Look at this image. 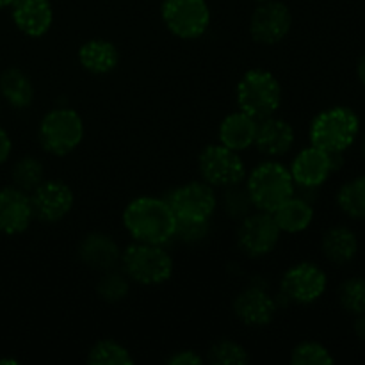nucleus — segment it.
Here are the masks:
<instances>
[{
    "mask_svg": "<svg viewBox=\"0 0 365 365\" xmlns=\"http://www.w3.org/2000/svg\"><path fill=\"white\" fill-rule=\"evenodd\" d=\"M257 127L259 121L242 110L228 114L220 125V143L234 152L248 150L255 143Z\"/></svg>",
    "mask_w": 365,
    "mask_h": 365,
    "instance_id": "obj_20",
    "label": "nucleus"
},
{
    "mask_svg": "<svg viewBox=\"0 0 365 365\" xmlns=\"http://www.w3.org/2000/svg\"><path fill=\"white\" fill-rule=\"evenodd\" d=\"M13 182L18 189L32 192L43 182V166L34 157H24L13 168Z\"/></svg>",
    "mask_w": 365,
    "mask_h": 365,
    "instance_id": "obj_27",
    "label": "nucleus"
},
{
    "mask_svg": "<svg viewBox=\"0 0 365 365\" xmlns=\"http://www.w3.org/2000/svg\"><path fill=\"white\" fill-rule=\"evenodd\" d=\"M337 203L353 220H365V177L346 182L337 192Z\"/></svg>",
    "mask_w": 365,
    "mask_h": 365,
    "instance_id": "obj_25",
    "label": "nucleus"
},
{
    "mask_svg": "<svg viewBox=\"0 0 365 365\" xmlns=\"http://www.w3.org/2000/svg\"><path fill=\"white\" fill-rule=\"evenodd\" d=\"M257 4H260V2H267V0H255Z\"/></svg>",
    "mask_w": 365,
    "mask_h": 365,
    "instance_id": "obj_38",
    "label": "nucleus"
},
{
    "mask_svg": "<svg viewBox=\"0 0 365 365\" xmlns=\"http://www.w3.org/2000/svg\"><path fill=\"white\" fill-rule=\"evenodd\" d=\"M321 248H323L324 257L330 262L339 264H348L359 253V239H356L355 232L349 230L346 227H334L323 235L321 241Z\"/></svg>",
    "mask_w": 365,
    "mask_h": 365,
    "instance_id": "obj_22",
    "label": "nucleus"
},
{
    "mask_svg": "<svg viewBox=\"0 0 365 365\" xmlns=\"http://www.w3.org/2000/svg\"><path fill=\"white\" fill-rule=\"evenodd\" d=\"M335 359L319 342H302L291 351L292 365H331Z\"/></svg>",
    "mask_w": 365,
    "mask_h": 365,
    "instance_id": "obj_30",
    "label": "nucleus"
},
{
    "mask_svg": "<svg viewBox=\"0 0 365 365\" xmlns=\"http://www.w3.org/2000/svg\"><path fill=\"white\" fill-rule=\"evenodd\" d=\"M32 212L43 223H57L73 209L75 196L68 184L61 180H43L31 195Z\"/></svg>",
    "mask_w": 365,
    "mask_h": 365,
    "instance_id": "obj_13",
    "label": "nucleus"
},
{
    "mask_svg": "<svg viewBox=\"0 0 365 365\" xmlns=\"http://www.w3.org/2000/svg\"><path fill=\"white\" fill-rule=\"evenodd\" d=\"M292 14L284 2H260L250 18V34L260 45H277L289 34Z\"/></svg>",
    "mask_w": 365,
    "mask_h": 365,
    "instance_id": "obj_11",
    "label": "nucleus"
},
{
    "mask_svg": "<svg viewBox=\"0 0 365 365\" xmlns=\"http://www.w3.org/2000/svg\"><path fill=\"white\" fill-rule=\"evenodd\" d=\"M364 153H365V143H364Z\"/></svg>",
    "mask_w": 365,
    "mask_h": 365,
    "instance_id": "obj_39",
    "label": "nucleus"
},
{
    "mask_svg": "<svg viewBox=\"0 0 365 365\" xmlns=\"http://www.w3.org/2000/svg\"><path fill=\"white\" fill-rule=\"evenodd\" d=\"M207 234V223H189V221H177L175 235L185 242H196Z\"/></svg>",
    "mask_w": 365,
    "mask_h": 365,
    "instance_id": "obj_32",
    "label": "nucleus"
},
{
    "mask_svg": "<svg viewBox=\"0 0 365 365\" xmlns=\"http://www.w3.org/2000/svg\"><path fill=\"white\" fill-rule=\"evenodd\" d=\"M168 205L173 210L177 221L207 223L217 205L212 185L207 182H189L180 185L168 196Z\"/></svg>",
    "mask_w": 365,
    "mask_h": 365,
    "instance_id": "obj_9",
    "label": "nucleus"
},
{
    "mask_svg": "<svg viewBox=\"0 0 365 365\" xmlns=\"http://www.w3.org/2000/svg\"><path fill=\"white\" fill-rule=\"evenodd\" d=\"M13 0H0V7H9Z\"/></svg>",
    "mask_w": 365,
    "mask_h": 365,
    "instance_id": "obj_37",
    "label": "nucleus"
},
{
    "mask_svg": "<svg viewBox=\"0 0 365 365\" xmlns=\"http://www.w3.org/2000/svg\"><path fill=\"white\" fill-rule=\"evenodd\" d=\"M128 278L127 274L114 273L113 269L106 271L103 277L96 284V294L107 303H116L123 299L128 292Z\"/></svg>",
    "mask_w": 365,
    "mask_h": 365,
    "instance_id": "obj_31",
    "label": "nucleus"
},
{
    "mask_svg": "<svg viewBox=\"0 0 365 365\" xmlns=\"http://www.w3.org/2000/svg\"><path fill=\"white\" fill-rule=\"evenodd\" d=\"M78 257L89 269L106 273L118 266L121 260V250L110 235L93 232L82 239L78 246Z\"/></svg>",
    "mask_w": 365,
    "mask_h": 365,
    "instance_id": "obj_18",
    "label": "nucleus"
},
{
    "mask_svg": "<svg viewBox=\"0 0 365 365\" xmlns=\"http://www.w3.org/2000/svg\"><path fill=\"white\" fill-rule=\"evenodd\" d=\"M355 334H356V337L365 341V314H360V316H356Z\"/></svg>",
    "mask_w": 365,
    "mask_h": 365,
    "instance_id": "obj_35",
    "label": "nucleus"
},
{
    "mask_svg": "<svg viewBox=\"0 0 365 365\" xmlns=\"http://www.w3.org/2000/svg\"><path fill=\"white\" fill-rule=\"evenodd\" d=\"M360 120L349 107L337 106L323 110L310 125V143L328 153H342L355 143Z\"/></svg>",
    "mask_w": 365,
    "mask_h": 365,
    "instance_id": "obj_2",
    "label": "nucleus"
},
{
    "mask_svg": "<svg viewBox=\"0 0 365 365\" xmlns=\"http://www.w3.org/2000/svg\"><path fill=\"white\" fill-rule=\"evenodd\" d=\"M246 195L259 210L274 212L285 200L294 195L291 171L280 163L259 164L246 180Z\"/></svg>",
    "mask_w": 365,
    "mask_h": 365,
    "instance_id": "obj_3",
    "label": "nucleus"
},
{
    "mask_svg": "<svg viewBox=\"0 0 365 365\" xmlns=\"http://www.w3.org/2000/svg\"><path fill=\"white\" fill-rule=\"evenodd\" d=\"M282 103V88L273 73L250 70L237 84V106L257 121L274 116Z\"/></svg>",
    "mask_w": 365,
    "mask_h": 365,
    "instance_id": "obj_4",
    "label": "nucleus"
},
{
    "mask_svg": "<svg viewBox=\"0 0 365 365\" xmlns=\"http://www.w3.org/2000/svg\"><path fill=\"white\" fill-rule=\"evenodd\" d=\"M123 225L138 242L164 245L177 230V217L166 200L141 196L125 207Z\"/></svg>",
    "mask_w": 365,
    "mask_h": 365,
    "instance_id": "obj_1",
    "label": "nucleus"
},
{
    "mask_svg": "<svg viewBox=\"0 0 365 365\" xmlns=\"http://www.w3.org/2000/svg\"><path fill=\"white\" fill-rule=\"evenodd\" d=\"M294 128L289 121L280 118H266L257 127L255 143L260 153L269 157L285 155L294 145Z\"/></svg>",
    "mask_w": 365,
    "mask_h": 365,
    "instance_id": "obj_19",
    "label": "nucleus"
},
{
    "mask_svg": "<svg viewBox=\"0 0 365 365\" xmlns=\"http://www.w3.org/2000/svg\"><path fill=\"white\" fill-rule=\"evenodd\" d=\"M9 7L14 25L29 38H41L52 27L53 9L50 0H13Z\"/></svg>",
    "mask_w": 365,
    "mask_h": 365,
    "instance_id": "obj_17",
    "label": "nucleus"
},
{
    "mask_svg": "<svg viewBox=\"0 0 365 365\" xmlns=\"http://www.w3.org/2000/svg\"><path fill=\"white\" fill-rule=\"evenodd\" d=\"M120 52L106 39H89L78 48V63L84 70L95 75H106L118 66Z\"/></svg>",
    "mask_w": 365,
    "mask_h": 365,
    "instance_id": "obj_21",
    "label": "nucleus"
},
{
    "mask_svg": "<svg viewBox=\"0 0 365 365\" xmlns=\"http://www.w3.org/2000/svg\"><path fill=\"white\" fill-rule=\"evenodd\" d=\"M166 362L171 365H202L205 362V359L196 355L191 349H184V351H177L175 355H171Z\"/></svg>",
    "mask_w": 365,
    "mask_h": 365,
    "instance_id": "obj_33",
    "label": "nucleus"
},
{
    "mask_svg": "<svg viewBox=\"0 0 365 365\" xmlns=\"http://www.w3.org/2000/svg\"><path fill=\"white\" fill-rule=\"evenodd\" d=\"M0 96L16 109H25L31 106L34 98V88L29 75L14 66L4 70L0 75Z\"/></svg>",
    "mask_w": 365,
    "mask_h": 365,
    "instance_id": "obj_23",
    "label": "nucleus"
},
{
    "mask_svg": "<svg viewBox=\"0 0 365 365\" xmlns=\"http://www.w3.org/2000/svg\"><path fill=\"white\" fill-rule=\"evenodd\" d=\"M207 360L214 365H246L250 362L248 351L234 341H220L210 346Z\"/></svg>",
    "mask_w": 365,
    "mask_h": 365,
    "instance_id": "obj_29",
    "label": "nucleus"
},
{
    "mask_svg": "<svg viewBox=\"0 0 365 365\" xmlns=\"http://www.w3.org/2000/svg\"><path fill=\"white\" fill-rule=\"evenodd\" d=\"M280 234L273 214L259 210L242 220L237 230V241L246 255L257 259L273 252L280 241Z\"/></svg>",
    "mask_w": 365,
    "mask_h": 365,
    "instance_id": "obj_10",
    "label": "nucleus"
},
{
    "mask_svg": "<svg viewBox=\"0 0 365 365\" xmlns=\"http://www.w3.org/2000/svg\"><path fill=\"white\" fill-rule=\"evenodd\" d=\"M198 166L203 180L216 187H237L246 177L245 163L239 153L221 143L203 148Z\"/></svg>",
    "mask_w": 365,
    "mask_h": 365,
    "instance_id": "obj_8",
    "label": "nucleus"
},
{
    "mask_svg": "<svg viewBox=\"0 0 365 365\" xmlns=\"http://www.w3.org/2000/svg\"><path fill=\"white\" fill-rule=\"evenodd\" d=\"M84 139V123L73 109H53L39 123V143L52 155L63 157L73 152Z\"/></svg>",
    "mask_w": 365,
    "mask_h": 365,
    "instance_id": "obj_6",
    "label": "nucleus"
},
{
    "mask_svg": "<svg viewBox=\"0 0 365 365\" xmlns=\"http://www.w3.org/2000/svg\"><path fill=\"white\" fill-rule=\"evenodd\" d=\"M234 312L246 327H267L277 314V303L262 287L252 285L235 298Z\"/></svg>",
    "mask_w": 365,
    "mask_h": 365,
    "instance_id": "obj_16",
    "label": "nucleus"
},
{
    "mask_svg": "<svg viewBox=\"0 0 365 365\" xmlns=\"http://www.w3.org/2000/svg\"><path fill=\"white\" fill-rule=\"evenodd\" d=\"M32 212L31 196L16 185L0 189V232L6 235H18L31 225Z\"/></svg>",
    "mask_w": 365,
    "mask_h": 365,
    "instance_id": "obj_15",
    "label": "nucleus"
},
{
    "mask_svg": "<svg viewBox=\"0 0 365 365\" xmlns=\"http://www.w3.org/2000/svg\"><path fill=\"white\" fill-rule=\"evenodd\" d=\"M11 153V138L7 135V132L0 127V166L9 159Z\"/></svg>",
    "mask_w": 365,
    "mask_h": 365,
    "instance_id": "obj_34",
    "label": "nucleus"
},
{
    "mask_svg": "<svg viewBox=\"0 0 365 365\" xmlns=\"http://www.w3.org/2000/svg\"><path fill=\"white\" fill-rule=\"evenodd\" d=\"M339 153H328L317 146L310 145L302 150L292 160L291 171L294 184L302 187H319L328 180L331 171L335 170V157Z\"/></svg>",
    "mask_w": 365,
    "mask_h": 365,
    "instance_id": "obj_14",
    "label": "nucleus"
},
{
    "mask_svg": "<svg viewBox=\"0 0 365 365\" xmlns=\"http://www.w3.org/2000/svg\"><path fill=\"white\" fill-rule=\"evenodd\" d=\"M339 302L342 309L353 316L365 314V278L355 277L346 280L339 289Z\"/></svg>",
    "mask_w": 365,
    "mask_h": 365,
    "instance_id": "obj_28",
    "label": "nucleus"
},
{
    "mask_svg": "<svg viewBox=\"0 0 365 365\" xmlns=\"http://www.w3.org/2000/svg\"><path fill=\"white\" fill-rule=\"evenodd\" d=\"M271 214H273L280 232H287V234H298V232L307 230L314 220L312 205L307 203L305 200L296 198L294 195L289 200H285V202Z\"/></svg>",
    "mask_w": 365,
    "mask_h": 365,
    "instance_id": "obj_24",
    "label": "nucleus"
},
{
    "mask_svg": "<svg viewBox=\"0 0 365 365\" xmlns=\"http://www.w3.org/2000/svg\"><path fill=\"white\" fill-rule=\"evenodd\" d=\"M356 75H359V81L365 86V52L359 59V64H356Z\"/></svg>",
    "mask_w": 365,
    "mask_h": 365,
    "instance_id": "obj_36",
    "label": "nucleus"
},
{
    "mask_svg": "<svg viewBox=\"0 0 365 365\" xmlns=\"http://www.w3.org/2000/svg\"><path fill=\"white\" fill-rule=\"evenodd\" d=\"M160 16L173 36L198 39L210 25V9L205 0H163Z\"/></svg>",
    "mask_w": 365,
    "mask_h": 365,
    "instance_id": "obj_7",
    "label": "nucleus"
},
{
    "mask_svg": "<svg viewBox=\"0 0 365 365\" xmlns=\"http://www.w3.org/2000/svg\"><path fill=\"white\" fill-rule=\"evenodd\" d=\"M327 291V274L312 262H299L289 267L282 278V292L285 298L299 305L317 302Z\"/></svg>",
    "mask_w": 365,
    "mask_h": 365,
    "instance_id": "obj_12",
    "label": "nucleus"
},
{
    "mask_svg": "<svg viewBox=\"0 0 365 365\" xmlns=\"http://www.w3.org/2000/svg\"><path fill=\"white\" fill-rule=\"evenodd\" d=\"M88 364L91 365H132L134 359L130 356L125 346L120 342L103 339V341L95 342L88 353Z\"/></svg>",
    "mask_w": 365,
    "mask_h": 365,
    "instance_id": "obj_26",
    "label": "nucleus"
},
{
    "mask_svg": "<svg viewBox=\"0 0 365 365\" xmlns=\"http://www.w3.org/2000/svg\"><path fill=\"white\" fill-rule=\"evenodd\" d=\"M120 262L128 280L141 285H160L173 274V260L164 252L163 245L135 241L121 253Z\"/></svg>",
    "mask_w": 365,
    "mask_h": 365,
    "instance_id": "obj_5",
    "label": "nucleus"
}]
</instances>
